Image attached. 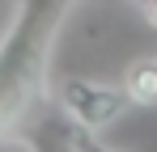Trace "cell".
<instances>
[{
    "label": "cell",
    "mask_w": 157,
    "mask_h": 152,
    "mask_svg": "<svg viewBox=\"0 0 157 152\" xmlns=\"http://www.w3.org/2000/svg\"><path fill=\"white\" fill-rule=\"evenodd\" d=\"M77 0H21L9 34L0 38V139L21 131L47 97L55 34Z\"/></svg>",
    "instance_id": "6da1fadb"
},
{
    "label": "cell",
    "mask_w": 157,
    "mask_h": 152,
    "mask_svg": "<svg viewBox=\"0 0 157 152\" xmlns=\"http://www.w3.org/2000/svg\"><path fill=\"white\" fill-rule=\"evenodd\" d=\"M59 101H64V114H68L72 127H81V131H98V135H102L106 127H115L132 110V97H128L123 85H106V80H89V76L64 80Z\"/></svg>",
    "instance_id": "7a4b0ae2"
},
{
    "label": "cell",
    "mask_w": 157,
    "mask_h": 152,
    "mask_svg": "<svg viewBox=\"0 0 157 152\" xmlns=\"http://www.w3.org/2000/svg\"><path fill=\"white\" fill-rule=\"evenodd\" d=\"M123 89H128L132 106H140V110H157V55L128 63V72H123Z\"/></svg>",
    "instance_id": "3957f363"
},
{
    "label": "cell",
    "mask_w": 157,
    "mask_h": 152,
    "mask_svg": "<svg viewBox=\"0 0 157 152\" xmlns=\"http://www.w3.org/2000/svg\"><path fill=\"white\" fill-rule=\"evenodd\" d=\"M72 152H119V148H110L98 131H81V127H72Z\"/></svg>",
    "instance_id": "277c9868"
},
{
    "label": "cell",
    "mask_w": 157,
    "mask_h": 152,
    "mask_svg": "<svg viewBox=\"0 0 157 152\" xmlns=\"http://www.w3.org/2000/svg\"><path fill=\"white\" fill-rule=\"evenodd\" d=\"M140 13L149 17V25H157V0H144V4H140Z\"/></svg>",
    "instance_id": "5b68a950"
},
{
    "label": "cell",
    "mask_w": 157,
    "mask_h": 152,
    "mask_svg": "<svg viewBox=\"0 0 157 152\" xmlns=\"http://www.w3.org/2000/svg\"><path fill=\"white\" fill-rule=\"evenodd\" d=\"M132 4H144V0H132Z\"/></svg>",
    "instance_id": "8992f818"
}]
</instances>
